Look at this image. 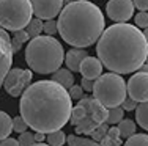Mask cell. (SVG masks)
Masks as SVG:
<instances>
[{"label": "cell", "mask_w": 148, "mask_h": 146, "mask_svg": "<svg viewBox=\"0 0 148 146\" xmlns=\"http://www.w3.org/2000/svg\"><path fill=\"white\" fill-rule=\"evenodd\" d=\"M66 141H68L69 146H101L99 143L93 141L91 138H85V137H80V135H69L66 137Z\"/></svg>", "instance_id": "cell-21"}, {"label": "cell", "mask_w": 148, "mask_h": 146, "mask_svg": "<svg viewBox=\"0 0 148 146\" xmlns=\"http://www.w3.org/2000/svg\"><path fill=\"white\" fill-rule=\"evenodd\" d=\"M32 77H33V74L29 69H21V68L10 69L5 80H3V86H5L6 93L10 96L17 97L22 94L25 91V88L30 85Z\"/></svg>", "instance_id": "cell-8"}, {"label": "cell", "mask_w": 148, "mask_h": 146, "mask_svg": "<svg viewBox=\"0 0 148 146\" xmlns=\"http://www.w3.org/2000/svg\"><path fill=\"white\" fill-rule=\"evenodd\" d=\"M93 99H96L106 109L120 107L126 99V82L121 75L107 72L101 74L93 83Z\"/></svg>", "instance_id": "cell-6"}, {"label": "cell", "mask_w": 148, "mask_h": 146, "mask_svg": "<svg viewBox=\"0 0 148 146\" xmlns=\"http://www.w3.org/2000/svg\"><path fill=\"white\" fill-rule=\"evenodd\" d=\"M13 132V118L6 112L0 110V141L10 137Z\"/></svg>", "instance_id": "cell-16"}, {"label": "cell", "mask_w": 148, "mask_h": 146, "mask_svg": "<svg viewBox=\"0 0 148 146\" xmlns=\"http://www.w3.org/2000/svg\"><path fill=\"white\" fill-rule=\"evenodd\" d=\"M71 124L77 134L90 135L98 126L107 121V109L93 97H82L71 110Z\"/></svg>", "instance_id": "cell-5"}, {"label": "cell", "mask_w": 148, "mask_h": 146, "mask_svg": "<svg viewBox=\"0 0 148 146\" xmlns=\"http://www.w3.org/2000/svg\"><path fill=\"white\" fill-rule=\"evenodd\" d=\"M13 38H14V39L17 41V43H21V44L27 43V41L30 39L25 30H17V32H14V36H13Z\"/></svg>", "instance_id": "cell-32"}, {"label": "cell", "mask_w": 148, "mask_h": 146, "mask_svg": "<svg viewBox=\"0 0 148 146\" xmlns=\"http://www.w3.org/2000/svg\"><path fill=\"white\" fill-rule=\"evenodd\" d=\"M32 11L40 20H51L63 10V0H30Z\"/></svg>", "instance_id": "cell-10"}, {"label": "cell", "mask_w": 148, "mask_h": 146, "mask_svg": "<svg viewBox=\"0 0 148 146\" xmlns=\"http://www.w3.org/2000/svg\"><path fill=\"white\" fill-rule=\"evenodd\" d=\"M126 93L136 102L148 101V74L136 72L126 83Z\"/></svg>", "instance_id": "cell-12"}, {"label": "cell", "mask_w": 148, "mask_h": 146, "mask_svg": "<svg viewBox=\"0 0 148 146\" xmlns=\"http://www.w3.org/2000/svg\"><path fill=\"white\" fill-rule=\"evenodd\" d=\"M107 130H109V127H107V123H104V124H101V126H98L96 129H95L93 132H91V140L93 141H96V143H99L101 140L106 137V134H107Z\"/></svg>", "instance_id": "cell-25"}, {"label": "cell", "mask_w": 148, "mask_h": 146, "mask_svg": "<svg viewBox=\"0 0 148 146\" xmlns=\"http://www.w3.org/2000/svg\"><path fill=\"white\" fill-rule=\"evenodd\" d=\"M120 143H121V137H120L118 127H110L106 137L99 141L101 146H120Z\"/></svg>", "instance_id": "cell-18"}, {"label": "cell", "mask_w": 148, "mask_h": 146, "mask_svg": "<svg viewBox=\"0 0 148 146\" xmlns=\"http://www.w3.org/2000/svg\"><path fill=\"white\" fill-rule=\"evenodd\" d=\"M52 82H55V83H58L62 88H65L66 91H68L69 88L74 85V74L69 69H57V71L52 74V79H51Z\"/></svg>", "instance_id": "cell-15"}, {"label": "cell", "mask_w": 148, "mask_h": 146, "mask_svg": "<svg viewBox=\"0 0 148 146\" xmlns=\"http://www.w3.org/2000/svg\"><path fill=\"white\" fill-rule=\"evenodd\" d=\"M68 94L71 97V101H80L84 97V90L80 88L79 85H73L71 88H69Z\"/></svg>", "instance_id": "cell-30"}, {"label": "cell", "mask_w": 148, "mask_h": 146, "mask_svg": "<svg viewBox=\"0 0 148 146\" xmlns=\"http://www.w3.org/2000/svg\"><path fill=\"white\" fill-rule=\"evenodd\" d=\"M21 118L35 132L62 130L71 118L73 101L68 91L52 80L30 83L21 94Z\"/></svg>", "instance_id": "cell-1"}, {"label": "cell", "mask_w": 148, "mask_h": 146, "mask_svg": "<svg viewBox=\"0 0 148 146\" xmlns=\"http://www.w3.org/2000/svg\"><path fill=\"white\" fill-rule=\"evenodd\" d=\"M27 129H29V126H27V123L21 116L13 118V130L14 132H17V134H24V132H27Z\"/></svg>", "instance_id": "cell-27"}, {"label": "cell", "mask_w": 148, "mask_h": 146, "mask_svg": "<svg viewBox=\"0 0 148 146\" xmlns=\"http://www.w3.org/2000/svg\"><path fill=\"white\" fill-rule=\"evenodd\" d=\"M82 85H80V88L84 90V91H91L93 90V83H95V80H88V79H82Z\"/></svg>", "instance_id": "cell-34"}, {"label": "cell", "mask_w": 148, "mask_h": 146, "mask_svg": "<svg viewBox=\"0 0 148 146\" xmlns=\"http://www.w3.org/2000/svg\"><path fill=\"white\" fill-rule=\"evenodd\" d=\"M46 138L44 134H41V132H36V134H33V140L35 143H43V140Z\"/></svg>", "instance_id": "cell-36"}, {"label": "cell", "mask_w": 148, "mask_h": 146, "mask_svg": "<svg viewBox=\"0 0 148 146\" xmlns=\"http://www.w3.org/2000/svg\"><path fill=\"white\" fill-rule=\"evenodd\" d=\"M25 32H27V35H29L30 39H33V38L40 36V35L43 33V20L36 19V17H35V19H32L30 22L27 24Z\"/></svg>", "instance_id": "cell-20"}, {"label": "cell", "mask_w": 148, "mask_h": 146, "mask_svg": "<svg viewBox=\"0 0 148 146\" xmlns=\"http://www.w3.org/2000/svg\"><path fill=\"white\" fill-rule=\"evenodd\" d=\"M43 32L47 36H54L57 33V20L51 19V20H44L43 22Z\"/></svg>", "instance_id": "cell-28"}, {"label": "cell", "mask_w": 148, "mask_h": 146, "mask_svg": "<svg viewBox=\"0 0 148 146\" xmlns=\"http://www.w3.org/2000/svg\"><path fill=\"white\" fill-rule=\"evenodd\" d=\"M132 3L139 11H148V0H132Z\"/></svg>", "instance_id": "cell-33"}, {"label": "cell", "mask_w": 148, "mask_h": 146, "mask_svg": "<svg viewBox=\"0 0 148 146\" xmlns=\"http://www.w3.org/2000/svg\"><path fill=\"white\" fill-rule=\"evenodd\" d=\"M118 132L121 138H129L136 134V123L132 120H121L118 123Z\"/></svg>", "instance_id": "cell-19"}, {"label": "cell", "mask_w": 148, "mask_h": 146, "mask_svg": "<svg viewBox=\"0 0 148 146\" xmlns=\"http://www.w3.org/2000/svg\"><path fill=\"white\" fill-rule=\"evenodd\" d=\"M73 0H63V3H66V5H68V3H71Z\"/></svg>", "instance_id": "cell-40"}, {"label": "cell", "mask_w": 148, "mask_h": 146, "mask_svg": "<svg viewBox=\"0 0 148 146\" xmlns=\"http://www.w3.org/2000/svg\"><path fill=\"white\" fill-rule=\"evenodd\" d=\"M0 146H19V143H17V140H14V138H5V140L0 141Z\"/></svg>", "instance_id": "cell-35"}, {"label": "cell", "mask_w": 148, "mask_h": 146, "mask_svg": "<svg viewBox=\"0 0 148 146\" xmlns=\"http://www.w3.org/2000/svg\"><path fill=\"white\" fill-rule=\"evenodd\" d=\"M125 146H148V135L147 134H134L132 137L126 138Z\"/></svg>", "instance_id": "cell-24"}, {"label": "cell", "mask_w": 148, "mask_h": 146, "mask_svg": "<svg viewBox=\"0 0 148 146\" xmlns=\"http://www.w3.org/2000/svg\"><path fill=\"white\" fill-rule=\"evenodd\" d=\"M25 61L38 74H54L65 61V50L54 36L40 35L30 39L25 49Z\"/></svg>", "instance_id": "cell-4"}, {"label": "cell", "mask_w": 148, "mask_h": 146, "mask_svg": "<svg viewBox=\"0 0 148 146\" xmlns=\"http://www.w3.org/2000/svg\"><path fill=\"white\" fill-rule=\"evenodd\" d=\"M13 65V50H11V38L6 30L0 29V88L3 86L8 71Z\"/></svg>", "instance_id": "cell-11"}, {"label": "cell", "mask_w": 148, "mask_h": 146, "mask_svg": "<svg viewBox=\"0 0 148 146\" xmlns=\"http://www.w3.org/2000/svg\"><path fill=\"white\" fill-rule=\"evenodd\" d=\"M143 33V38H145V41H147V46H148V27L145 29V32H142Z\"/></svg>", "instance_id": "cell-38"}, {"label": "cell", "mask_w": 148, "mask_h": 146, "mask_svg": "<svg viewBox=\"0 0 148 146\" xmlns=\"http://www.w3.org/2000/svg\"><path fill=\"white\" fill-rule=\"evenodd\" d=\"M134 22H136L137 29H147L148 27V13L139 11L136 16H134Z\"/></svg>", "instance_id": "cell-26"}, {"label": "cell", "mask_w": 148, "mask_h": 146, "mask_svg": "<svg viewBox=\"0 0 148 146\" xmlns=\"http://www.w3.org/2000/svg\"><path fill=\"white\" fill-rule=\"evenodd\" d=\"M32 16L30 0H0V29L10 32L24 30Z\"/></svg>", "instance_id": "cell-7"}, {"label": "cell", "mask_w": 148, "mask_h": 146, "mask_svg": "<svg viewBox=\"0 0 148 146\" xmlns=\"http://www.w3.org/2000/svg\"><path fill=\"white\" fill-rule=\"evenodd\" d=\"M123 115H125V110L121 107H114V109L107 110V121L106 123L109 124H118L120 121L123 120Z\"/></svg>", "instance_id": "cell-23"}, {"label": "cell", "mask_w": 148, "mask_h": 146, "mask_svg": "<svg viewBox=\"0 0 148 146\" xmlns=\"http://www.w3.org/2000/svg\"><path fill=\"white\" fill-rule=\"evenodd\" d=\"M136 121L142 129L148 130V101L137 104L136 109Z\"/></svg>", "instance_id": "cell-17"}, {"label": "cell", "mask_w": 148, "mask_h": 146, "mask_svg": "<svg viewBox=\"0 0 148 146\" xmlns=\"http://www.w3.org/2000/svg\"><path fill=\"white\" fill-rule=\"evenodd\" d=\"M106 29L103 11L88 0H74L58 14L57 32L66 44L76 49L93 46Z\"/></svg>", "instance_id": "cell-3"}, {"label": "cell", "mask_w": 148, "mask_h": 146, "mask_svg": "<svg viewBox=\"0 0 148 146\" xmlns=\"http://www.w3.org/2000/svg\"><path fill=\"white\" fill-rule=\"evenodd\" d=\"M145 65H148V54H147V58H145Z\"/></svg>", "instance_id": "cell-41"}, {"label": "cell", "mask_w": 148, "mask_h": 146, "mask_svg": "<svg viewBox=\"0 0 148 146\" xmlns=\"http://www.w3.org/2000/svg\"><path fill=\"white\" fill-rule=\"evenodd\" d=\"M79 72L82 74V79H88V80H96L101 74H103V65L96 57H87L85 60L80 63Z\"/></svg>", "instance_id": "cell-13"}, {"label": "cell", "mask_w": 148, "mask_h": 146, "mask_svg": "<svg viewBox=\"0 0 148 146\" xmlns=\"http://www.w3.org/2000/svg\"><path fill=\"white\" fill-rule=\"evenodd\" d=\"M106 13L109 19L117 24H126L134 16V3L132 0H109L106 5Z\"/></svg>", "instance_id": "cell-9"}, {"label": "cell", "mask_w": 148, "mask_h": 146, "mask_svg": "<svg viewBox=\"0 0 148 146\" xmlns=\"http://www.w3.org/2000/svg\"><path fill=\"white\" fill-rule=\"evenodd\" d=\"M17 143H19V146H32V145L35 143L33 134H32V132H24V134H21Z\"/></svg>", "instance_id": "cell-29"}, {"label": "cell", "mask_w": 148, "mask_h": 146, "mask_svg": "<svg viewBox=\"0 0 148 146\" xmlns=\"http://www.w3.org/2000/svg\"><path fill=\"white\" fill-rule=\"evenodd\" d=\"M98 60L103 68L123 75L139 71L145 63L148 46L143 33L131 24H114L104 29L96 44Z\"/></svg>", "instance_id": "cell-2"}, {"label": "cell", "mask_w": 148, "mask_h": 146, "mask_svg": "<svg viewBox=\"0 0 148 146\" xmlns=\"http://www.w3.org/2000/svg\"><path fill=\"white\" fill-rule=\"evenodd\" d=\"M120 107H121L123 110H128V112H132V110H136V109H137V102H136V101H132L131 97H126V99L123 101V104H121Z\"/></svg>", "instance_id": "cell-31"}, {"label": "cell", "mask_w": 148, "mask_h": 146, "mask_svg": "<svg viewBox=\"0 0 148 146\" xmlns=\"http://www.w3.org/2000/svg\"><path fill=\"white\" fill-rule=\"evenodd\" d=\"M32 146H49V145H46V143H33Z\"/></svg>", "instance_id": "cell-39"}, {"label": "cell", "mask_w": 148, "mask_h": 146, "mask_svg": "<svg viewBox=\"0 0 148 146\" xmlns=\"http://www.w3.org/2000/svg\"><path fill=\"white\" fill-rule=\"evenodd\" d=\"M88 57V52L85 49H69L68 52L65 54V63L68 66L69 71H79V66L85 58Z\"/></svg>", "instance_id": "cell-14"}, {"label": "cell", "mask_w": 148, "mask_h": 146, "mask_svg": "<svg viewBox=\"0 0 148 146\" xmlns=\"http://www.w3.org/2000/svg\"><path fill=\"white\" fill-rule=\"evenodd\" d=\"M47 145L49 146H63L66 143V135L63 134L62 130H55L47 134Z\"/></svg>", "instance_id": "cell-22"}, {"label": "cell", "mask_w": 148, "mask_h": 146, "mask_svg": "<svg viewBox=\"0 0 148 146\" xmlns=\"http://www.w3.org/2000/svg\"><path fill=\"white\" fill-rule=\"evenodd\" d=\"M139 72H143V74H148V65H145V63H143V65L139 68Z\"/></svg>", "instance_id": "cell-37"}]
</instances>
